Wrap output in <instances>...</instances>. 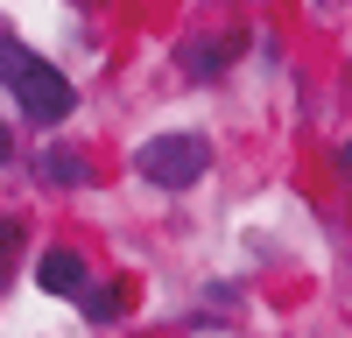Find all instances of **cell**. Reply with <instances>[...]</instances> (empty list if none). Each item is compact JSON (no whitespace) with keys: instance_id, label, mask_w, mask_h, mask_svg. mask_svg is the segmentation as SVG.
I'll use <instances>...</instances> for the list:
<instances>
[{"instance_id":"6da1fadb","label":"cell","mask_w":352,"mask_h":338,"mask_svg":"<svg viewBox=\"0 0 352 338\" xmlns=\"http://www.w3.org/2000/svg\"><path fill=\"white\" fill-rule=\"evenodd\" d=\"M0 84L14 92L21 120H36V127H64L78 113V84L56 71L50 56H36L21 36H8V28H0Z\"/></svg>"},{"instance_id":"7a4b0ae2","label":"cell","mask_w":352,"mask_h":338,"mask_svg":"<svg viewBox=\"0 0 352 338\" xmlns=\"http://www.w3.org/2000/svg\"><path fill=\"white\" fill-rule=\"evenodd\" d=\"M134 177L155 190H197L212 177V141L204 134H155L134 148Z\"/></svg>"},{"instance_id":"3957f363","label":"cell","mask_w":352,"mask_h":338,"mask_svg":"<svg viewBox=\"0 0 352 338\" xmlns=\"http://www.w3.org/2000/svg\"><path fill=\"white\" fill-rule=\"evenodd\" d=\"M92 261H85V247H71V240H56V247H43L36 254V289L43 296H56V303H85V289H92Z\"/></svg>"},{"instance_id":"277c9868","label":"cell","mask_w":352,"mask_h":338,"mask_svg":"<svg viewBox=\"0 0 352 338\" xmlns=\"http://www.w3.org/2000/svg\"><path fill=\"white\" fill-rule=\"evenodd\" d=\"M36 177H43L50 190H85V183H92V169H85V148H43V155H36Z\"/></svg>"},{"instance_id":"5b68a950","label":"cell","mask_w":352,"mask_h":338,"mask_svg":"<svg viewBox=\"0 0 352 338\" xmlns=\"http://www.w3.org/2000/svg\"><path fill=\"white\" fill-rule=\"evenodd\" d=\"M127 303H134V296L120 289V275H99L92 289H85V303H78V310H85L92 324H120V317H127Z\"/></svg>"},{"instance_id":"8992f818","label":"cell","mask_w":352,"mask_h":338,"mask_svg":"<svg viewBox=\"0 0 352 338\" xmlns=\"http://www.w3.org/2000/svg\"><path fill=\"white\" fill-rule=\"evenodd\" d=\"M14 254H21V225L0 218V289H8V275H14Z\"/></svg>"},{"instance_id":"52a82bcc","label":"cell","mask_w":352,"mask_h":338,"mask_svg":"<svg viewBox=\"0 0 352 338\" xmlns=\"http://www.w3.org/2000/svg\"><path fill=\"white\" fill-rule=\"evenodd\" d=\"M8 162H14V127L0 120V169H8Z\"/></svg>"},{"instance_id":"ba28073f","label":"cell","mask_w":352,"mask_h":338,"mask_svg":"<svg viewBox=\"0 0 352 338\" xmlns=\"http://www.w3.org/2000/svg\"><path fill=\"white\" fill-rule=\"evenodd\" d=\"M338 162H345V177H352V134H345V148H338Z\"/></svg>"}]
</instances>
